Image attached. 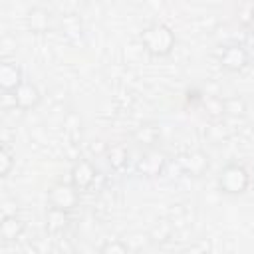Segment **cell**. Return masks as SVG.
Here are the masks:
<instances>
[{"instance_id":"1","label":"cell","mask_w":254,"mask_h":254,"mask_svg":"<svg viewBox=\"0 0 254 254\" xmlns=\"http://www.w3.org/2000/svg\"><path fill=\"white\" fill-rule=\"evenodd\" d=\"M139 42L143 46V50L153 56V58H167L173 50H175V44H177V38H175V32L163 24V22H153L149 24L141 36H139Z\"/></svg>"},{"instance_id":"2","label":"cell","mask_w":254,"mask_h":254,"mask_svg":"<svg viewBox=\"0 0 254 254\" xmlns=\"http://www.w3.org/2000/svg\"><path fill=\"white\" fill-rule=\"evenodd\" d=\"M216 185H218V190L228 194V196H238L242 194L248 185H250V175L248 171L238 165V163H228L226 167H222V171L218 173V179H216Z\"/></svg>"},{"instance_id":"3","label":"cell","mask_w":254,"mask_h":254,"mask_svg":"<svg viewBox=\"0 0 254 254\" xmlns=\"http://www.w3.org/2000/svg\"><path fill=\"white\" fill-rule=\"evenodd\" d=\"M48 208L71 212L79 204V190L71 183H54L48 189Z\"/></svg>"},{"instance_id":"4","label":"cell","mask_w":254,"mask_h":254,"mask_svg":"<svg viewBox=\"0 0 254 254\" xmlns=\"http://www.w3.org/2000/svg\"><path fill=\"white\" fill-rule=\"evenodd\" d=\"M218 64L226 71H242L250 64V52L244 44H228L218 52Z\"/></svg>"},{"instance_id":"5","label":"cell","mask_w":254,"mask_h":254,"mask_svg":"<svg viewBox=\"0 0 254 254\" xmlns=\"http://www.w3.org/2000/svg\"><path fill=\"white\" fill-rule=\"evenodd\" d=\"M177 165L179 169L185 173V175H190V177H202L206 171H208V155L200 149H192V151H187L183 155H179L177 159Z\"/></svg>"},{"instance_id":"6","label":"cell","mask_w":254,"mask_h":254,"mask_svg":"<svg viewBox=\"0 0 254 254\" xmlns=\"http://www.w3.org/2000/svg\"><path fill=\"white\" fill-rule=\"evenodd\" d=\"M165 165H167V157H165L163 151H159V149H147L141 155V159L137 161L135 169H137V173L141 177L153 179V177H159L165 171Z\"/></svg>"},{"instance_id":"7","label":"cell","mask_w":254,"mask_h":254,"mask_svg":"<svg viewBox=\"0 0 254 254\" xmlns=\"http://www.w3.org/2000/svg\"><path fill=\"white\" fill-rule=\"evenodd\" d=\"M95 177H97V169L91 161L87 159H79L73 163L71 171H69V183L81 192V190H87L93 183H95Z\"/></svg>"},{"instance_id":"8","label":"cell","mask_w":254,"mask_h":254,"mask_svg":"<svg viewBox=\"0 0 254 254\" xmlns=\"http://www.w3.org/2000/svg\"><path fill=\"white\" fill-rule=\"evenodd\" d=\"M22 67L12 60H4L0 64V89L4 93H14L22 85Z\"/></svg>"},{"instance_id":"9","label":"cell","mask_w":254,"mask_h":254,"mask_svg":"<svg viewBox=\"0 0 254 254\" xmlns=\"http://www.w3.org/2000/svg\"><path fill=\"white\" fill-rule=\"evenodd\" d=\"M12 95H14L16 107L22 109V111H30V109L38 107L40 101H42V93H40L38 85L32 83V81H28V79H24L22 85H20Z\"/></svg>"},{"instance_id":"10","label":"cell","mask_w":254,"mask_h":254,"mask_svg":"<svg viewBox=\"0 0 254 254\" xmlns=\"http://www.w3.org/2000/svg\"><path fill=\"white\" fill-rule=\"evenodd\" d=\"M24 232V220L18 218L16 214H6L0 222V236L4 242H14L22 236Z\"/></svg>"},{"instance_id":"11","label":"cell","mask_w":254,"mask_h":254,"mask_svg":"<svg viewBox=\"0 0 254 254\" xmlns=\"http://www.w3.org/2000/svg\"><path fill=\"white\" fill-rule=\"evenodd\" d=\"M50 20H52L50 10H46V8H42V6H36V8H32V10L28 12L26 24H28V28H30L34 34H44V32H48V28H50Z\"/></svg>"},{"instance_id":"12","label":"cell","mask_w":254,"mask_h":254,"mask_svg":"<svg viewBox=\"0 0 254 254\" xmlns=\"http://www.w3.org/2000/svg\"><path fill=\"white\" fill-rule=\"evenodd\" d=\"M173 232H175V226L169 218H159L151 228H149V240L153 244H165L173 238Z\"/></svg>"},{"instance_id":"13","label":"cell","mask_w":254,"mask_h":254,"mask_svg":"<svg viewBox=\"0 0 254 254\" xmlns=\"http://www.w3.org/2000/svg\"><path fill=\"white\" fill-rule=\"evenodd\" d=\"M133 139L137 145H145V147H153L159 139H161V129L153 123H145L141 127H137V131L133 133Z\"/></svg>"},{"instance_id":"14","label":"cell","mask_w":254,"mask_h":254,"mask_svg":"<svg viewBox=\"0 0 254 254\" xmlns=\"http://www.w3.org/2000/svg\"><path fill=\"white\" fill-rule=\"evenodd\" d=\"M105 157H107L109 167H111V169H115V171H119V169H123V167L127 165L129 151H127V147H125V145H111V147H107Z\"/></svg>"},{"instance_id":"15","label":"cell","mask_w":254,"mask_h":254,"mask_svg":"<svg viewBox=\"0 0 254 254\" xmlns=\"http://www.w3.org/2000/svg\"><path fill=\"white\" fill-rule=\"evenodd\" d=\"M67 222H69L67 212L56 210V208H48V212H46V226H48L50 232H62V230H65L67 228Z\"/></svg>"},{"instance_id":"16","label":"cell","mask_w":254,"mask_h":254,"mask_svg":"<svg viewBox=\"0 0 254 254\" xmlns=\"http://www.w3.org/2000/svg\"><path fill=\"white\" fill-rule=\"evenodd\" d=\"M200 103H202V107L210 119H220L224 115V97L210 95V97H202Z\"/></svg>"},{"instance_id":"17","label":"cell","mask_w":254,"mask_h":254,"mask_svg":"<svg viewBox=\"0 0 254 254\" xmlns=\"http://www.w3.org/2000/svg\"><path fill=\"white\" fill-rule=\"evenodd\" d=\"M246 113V101L240 95H230L224 97V115L230 117H244Z\"/></svg>"},{"instance_id":"18","label":"cell","mask_w":254,"mask_h":254,"mask_svg":"<svg viewBox=\"0 0 254 254\" xmlns=\"http://www.w3.org/2000/svg\"><path fill=\"white\" fill-rule=\"evenodd\" d=\"M14 169V153L8 145L0 147V177H8Z\"/></svg>"},{"instance_id":"19","label":"cell","mask_w":254,"mask_h":254,"mask_svg":"<svg viewBox=\"0 0 254 254\" xmlns=\"http://www.w3.org/2000/svg\"><path fill=\"white\" fill-rule=\"evenodd\" d=\"M97 254H131V252H129V246L123 240L113 238V240H105Z\"/></svg>"},{"instance_id":"20","label":"cell","mask_w":254,"mask_h":254,"mask_svg":"<svg viewBox=\"0 0 254 254\" xmlns=\"http://www.w3.org/2000/svg\"><path fill=\"white\" fill-rule=\"evenodd\" d=\"M210 248H212L210 240H208V238H200V240L189 244V246L183 250V254H210Z\"/></svg>"},{"instance_id":"21","label":"cell","mask_w":254,"mask_h":254,"mask_svg":"<svg viewBox=\"0 0 254 254\" xmlns=\"http://www.w3.org/2000/svg\"><path fill=\"white\" fill-rule=\"evenodd\" d=\"M244 26L248 28L250 34H254V8H250V12H248V16L244 20Z\"/></svg>"},{"instance_id":"22","label":"cell","mask_w":254,"mask_h":254,"mask_svg":"<svg viewBox=\"0 0 254 254\" xmlns=\"http://www.w3.org/2000/svg\"><path fill=\"white\" fill-rule=\"evenodd\" d=\"M91 151L93 153H103V151H107V145L103 141H93L91 143Z\"/></svg>"},{"instance_id":"23","label":"cell","mask_w":254,"mask_h":254,"mask_svg":"<svg viewBox=\"0 0 254 254\" xmlns=\"http://www.w3.org/2000/svg\"><path fill=\"white\" fill-rule=\"evenodd\" d=\"M222 254H228V252H222Z\"/></svg>"}]
</instances>
